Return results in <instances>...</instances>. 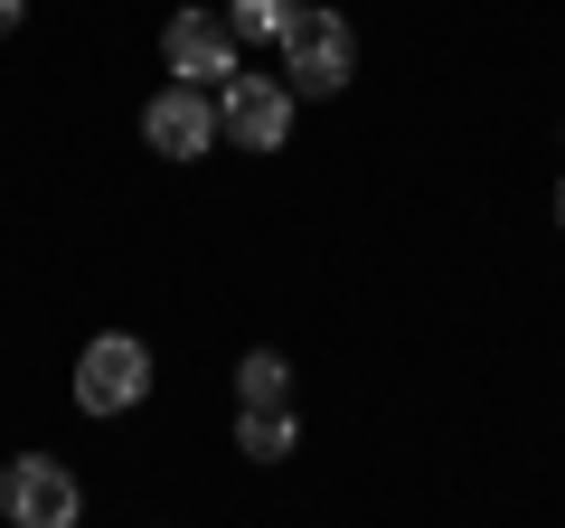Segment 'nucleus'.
<instances>
[{
    "mask_svg": "<svg viewBox=\"0 0 565 528\" xmlns=\"http://www.w3.org/2000/svg\"><path fill=\"white\" fill-rule=\"evenodd\" d=\"M141 397H151V349H141L132 330H104L76 359V406L85 415H122V406H141Z\"/></svg>",
    "mask_w": 565,
    "mask_h": 528,
    "instance_id": "f257e3e1",
    "label": "nucleus"
},
{
    "mask_svg": "<svg viewBox=\"0 0 565 528\" xmlns=\"http://www.w3.org/2000/svg\"><path fill=\"white\" fill-rule=\"evenodd\" d=\"M349 66H359V39H349V20H330V10H302V20H292V39H282V76H292V95H340Z\"/></svg>",
    "mask_w": 565,
    "mask_h": 528,
    "instance_id": "f03ea898",
    "label": "nucleus"
},
{
    "mask_svg": "<svg viewBox=\"0 0 565 528\" xmlns=\"http://www.w3.org/2000/svg\"><path fill=\"white\" fill-rule=\"evenodd\" d=\"M0 509H10V528H76V472L57 453H20L0 472Z\"/></svg>",
    "mask_w": 565,
    "mask_h": 528,
    "instance_id": "7ed1b4c3",
    "label": "nucleus"
},
{
    "mask_svg": "<svg viewBox=\"0 0 565 528\" xmlns=\"http://www.w3.org/2000/svg\"><path fill=\"white\" fill-rule=\"evenodd\" d=\"M217 123L236 133L245 151H282V142H292V85H282V76H245V66H236V76L217 85Z\"/></svg>",
    "mask_w": 565,
    "mask_h": 528,
    "instance_id": "20e7f679",
    "label": "nucleus"
},
{
    "mask_svg": "<svg viewBox=\"0 0 565 528\" xmlns=\"http://www.w3.org/2000/svg\"><path fill=\"white\" fill-rule=\"evenodd\" d=\"M236 47L245 39L226 20H207V10H180V20L161 29V57H170L180 85H226V76H236Z\"/></svg>",
    "mask_w": 565,
    "mask_h": 528,
    "instance_id": "39448f33",
    "label": "nucleus"
},
{
    "mask_svg": "<svg viewBox=\"0 0 565 528\" xmlns=\"http://www.w3.org/2000/svg\"><path fill=\"white\" fill-rule=\"evenodd\" d=\"M141 133H151V151H161V161H199L226 123H217V104H207V85H170V95H151Z\"/></svg>",
    "mask_w": 565,
    "mask_h": 528,
    "instance_id": "423d86ee",
    "label": "nucleus"
},
{
    "mask_svg": "<svg viewBox=\"0 0 565 528\" xmlns=\"http://www.w3.org/2000/svg\"><path fill=\"white\" fill-rule=\"evenodd\" d=\"M292 444H302L292 406H245V415H236V453H255V463H282Z\"/></svg>",
    "mask_w": 565,
    "mask_h": 528,
    "instance_id": "0eeeda50",
    "label": "nucleus"
},
{
    "mask_svg": "<svg viewBox=\"0 0 565 528\" xmlns=\"http://www.w3.org/2000/svg\"><path fill=\"white\" fill-rule=\"evenodd\" d=\"M292 20H302V0H226V29L236 39H292Z\"/></svg>",
    "mask_w": 565,
    "mask_h": 528,
    "instance_id": "6e6552de",
    "label": "nucleus"
},
{
    "mask_svg": "<svg viewBox=\"0 0 565 528\" xmlns=\"http://www.w3.org/2000/svg\"><path fill=\"white\" fill-rule=\"evenodd\" d=\"M236 387H245V406H282V397H292V368H282L274 349H245Z\"/></svg>",
    "mask_w": 565,
    "mask_h": 528,
    "instance_id": "1a4fd4ad",
    "label": "nucleus"
},
{
    "mask_svg": "<svg viewBox=\"0 0 565 528\" xmlns=\"http://www.w3.org/2000/svg\"><path fill=\"white\" fill-rule=\"evenodd\" d=\"M10 29H20V0H0V39H10Z\"/></svg>",
    "mask_w": 565,
    "mask_h": 528,
    "instance_id": "9d476101",
    "label": "nucleus"
},
{
    "mask_svg": "<svg viewBox=\"0 0 565 528\" xmlns=\"http://www.w3.org/2000/svg\"><path fill=\"white\" fill-rule=\"evenodd\" d=\"M556 218H565V189H556Z\"/></svg>",
    "mask_w": 565,
    "mask_h": 528,
    "instance_id": "9b49d317",
    "label": "nucleus"
}]
</instances>
